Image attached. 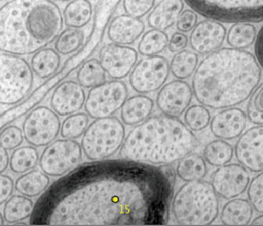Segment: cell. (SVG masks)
Instances as JSON below:
<instances>
[{
  "mask_svg": "<svg viewBox=\"0 0 263 226\" xmlns=\"http://www.w3.org/2000/svg\"><path fill=\"white\" fill-rule=\"evenodd\" d=\"M63 24L53 0H9L0 7V51L33 54L58 37Z\"/></svg>",
  "mask_w": 263,
  "mask_h": 226,
  "instance_id": "cell-3",
  "label": "cell"
},
{
  "mask_svg": "<svg viewBox=\"0 0 263 226\" xmlns=\"http://www.w3.org/2000/svg\"><path fill=\"white\" fill-rule=\"evenodd\" d=\"M138 50L128 45L109 43L99 52V61L111 79L127 77L138 62Z\"/></svg>",
  "mask_w": 263,
  "mask_h": 226,
  "instance_id": "cell-13",
  "label": "cell"
},
{
  "mask_svg": "<svg viewBox=\"0 0 263 226\" xmlns=\"http://www.w3.org/2000/svg\"><path fill=\"white\" fill-rule=\"evenodd\" d=\"M250 176L240 163H227L213 172L211 184L219 197L231 199L241 195L248 188Z\"/></svg>",
  "mask_w": 263,
  "mask_h": 226,
  "instance_id": "cell-14",
  "label": "cell"
},
{
  "mask_svg": "<svg viewBox=\"0 0 263 226\" xmlns=\"http://www.w3.org/2000/svg\"><path fill=\"white\" fill-rule=\"evenodd\" d=\"M4 223V219H3V215H1L0 213V225H2Z\"/></svg>",
  "mask_w": 263,
  "mask_h": 226,
  "instance_id": "cell-48",
  "label": "cell"
},
{
  "mask_svg": "<svg viewBox=\"0 0 263 226\" xmlns=\"http://www.w3.org/2000/svg\"><path fill=\"white\" fill-rule=\"evenodd\" d=\"M53 1H70V0H53Z\"/></svg>",
  "mask_w": 263,
  "mask_h": 226,
  "instance_id": "cell-49",
  "label": "cell"
},
{
  "mask_svg": "<svg viewBox=\"0 0 263 226\" xmlns=\"http://www.w3.org/2000/svg\"><path fill=\"white\" fill-rule=\"evenodd\" d=\"M257 35V29L251 22H236L226 33V41L230 47L246 49L256 41Z\"/></svg>",
  "mask_w": 263,
  "mask_h": 226,
  "instance_id": "cell-29",
  "label": "cell"
},
{
  "mask_svg": "<svg viewBox=\"0 0 263 226\" xmlns=\"http://www.w3.org/2000/svg\"><path fill=\"white\" fill-rule=\"evenodd\" d=\"M196 136L178 117L155 114L135 125L125 136L119 157L152 165H170L191 153Z\"/></svg>",
  "mask_w": 263,
  "mask_h": 226,
  "instance_id": "cell-4",
  "label": "cell"
},
{
  "mask_svg": "<svg viewBox=\"0 0 263 226\" xmlns=\"http://www.w3.org/2000/svg\"><path fill=\"white\" fill-rule=\"evenodd\" d=\"M199 64L198 54L193 50L183 49L172 58L170 70L172 75L177 79H187L192 76Z\"/></svg>",
  "mask_w": 263,
  "mask_h": 226,
  "instance_id": "cell-30",
  "label": "cell"
},
{
  "mask_svg": "<svg viewBox=\"0 0 263 226\" xmlns=\"http://www.w3.org/2000/svg\"><path fill=\"white\" fill-rule=\"evenodd\" d=\"M34 205L30 197L23 194H12L4 203L2 211L3 219L8 224L22 222L31 217Z\"/></svg>",
  "mask_w": 263,
  "mask_h": 226,
  "instance_id": "cell-26",
  "label": "cell"
},
{
  "mask_svg": "<svg viewBox=\"0 0 263 226\" xmlns=\"http://www.w3.org/2000/svg\"><path fill=\"white\" fill-rule=\"evenodd\" d=\"M251 225H263V214L251 221Z\"/></svg>",
  "mask_w": 263,
  "mask_h": 226,
  "instance_id": "cell-47",
  "label": "cell"
},
{
  "mask_svg": "<svg viewBox=\"0 0 263 226\" xmlns=\"http://www.w3.org/2000/svg\"><path fill=\"white\" fill-rule=\"evenodd\" d=\"M8 166H9V155L7 153V150L0 147V174L5 172Z\"/></svg>",
  "mask_w": 263,
  "mask_h": 226,
  "instance_id": "cell-46",
  "label": "cell"
},
{
  "mask_svg": "<svg viewBox=\"0 0 263 226\" xmlns=\"http://www.w3.org/2000/svg\"><path fill=\"white\" fill-rule=\"evenodd\" d=\"M232 146L223 139L209 142L203 149V158L212 166H222L231 161L233 156Z\"/></svg>",
  "mask_w": 263,
  "mask_h": 226,
  "instance_id": "cell-34",
  "label": "cell"
},
{
  "mask_svg": "<svg viewBox=\"0 0 263 226\" xmlns=\"http://www.w3.org/2000/svg\"><path fill=\"white\" fill-rule=\"evenodd\" d=\"M171 212L181 225H210L219 215V198L211 183L187 182L174 194Z\"/></svg>",
  "mask_w": 263,
  "mask_h": 226,
  "instance_id": "cell-5",
  "label": "cell"
},
{
  "mask_svg": "<svg viewBox=\"0 0 263 226\" xmlns=\"http://www.w3.org/2000/svg\"><path fill=\"white\" fill-rule=\"evenodd\" d=\"M49 183L48 175L41 170L33 168L22 174L16 179L14 188L20 194L32 198L43 193L48 188Z\"/></svg>",
  "mask_w": 263,
  "mask_h": 226,
  "instance_id": "cell-24",
  "label": "cell"
},
{
  "mask_svg": "<svg viewBox=\"0 0 263 226\" xmlns=\"http://www.w3.org/2000/svg\"><path fill=\"white\" fill-rule=\"evenodd\" d=\"M168 40L167 34L162 30L151 29L142 35L137 50L143 56L157 55L167 47Z\"/></svg>",
  "mask_w": 263,
  "mask_h": 226,
  "instance_id": "cell-33",
  "label": "cell"
},
{
  "mask_svg": "<svg viewBox=\"0 0 263 226\" xmlns=\"http://www.w3.org/2000/svg\"><path fill=\"white\" fill-rule=\"evenodd\" d=\"M247 114L239 108H226L215 114L210 121V129L214 137L223 140H234L245 130Z\"/></svg>",
  "mask_w": 263,
  "mask_h": 226,
  "instance_id": "cell-19",
  "label": "cell"
},
{
  "mask_svg": "<svg viewBox=\"0 0 263 226\" xmlns=\"http://www.w3.org/2000/svg\"><path fill=\"white\" fill-rule=\"evenodd\" d=\"M247 118L256 125H263V83L252 92L247 105Z\"/></svg>",
  "mask_w": 263,
  "mask_h": 226,
  "instance_id": "cell-38",
  "label": "cell"
},
{
  "mask_svg": "<svg viewBox=\"0 0 263 226\" xmlns=\"http://www.w3.org/2000/svg\"><path fill=\"white\" fill-rule=\"evenodd\" d=\"M184 10L183 0H160L149 12L147 22L151 29H170Z\"/></svg>",
  "mask_w": 263,
  "mask_h": 226,
  "instance_id": "cell-22",
  "label": "cell"
},
{
  "mask_svg": "<svg viewBox=\"0 0 263 226\" xmlns=\"http://www.w3.org/2000/svg\"><path fill=\"white\" fill-rule=\"evenodd\" d=\"M155 0H123L122 7L126 14L141 18L147 15L154 7Z\"/></svg>",
  "mask_w": 263,
  "mask_h": 226,
  "instance_id": "cell-41",
  "label": "cell"
},
{
  "mask_svg": "<svg viewBox=\"0 0 263 226\" xmlns=\"http://www.w3.org/2000/svg\"><path fill=\"white\" fill-rule=\"evenodd\" d=\"M124 139L123 122L112 115L93 119L82 135L80 145L88 160L98 161L114 156L122 147Z\"/></svg>",
  "mask_w": 263,
  "mask_h": 226,
  "instance_id": "cell-6",
  "label": "cell"
},
{
  "mask_svg": "<svg viewBox=\"0 0 263 226\" xmlns=\"http://www.w3.org/2000/svg\"><path fill=\"white\" fill-rule=\"evenodd\" d=\"M175 175L130 159L85 162L54 181L37 199L32 225H163Z\"/></svg>",
  "mask_w": 263,
  "mask_h": 226,
  "instance_id": "cell-1",
  "label": "cell"
},
{
  "mask_svg": "<svg viewBox=\"0 0 263 226\" xmlns=\"http://www.w3.org/2000/svg\"><path fill=\"white\" fill-rule=\"evenodd\" d=\"M170 73L166 58L158 54L144 56L137 62L128 75V83L134 91L147 95L159 90L165 84Z\"/></svg>",
  "mask_w": 263,
  "mask_h": 226,
  "instance_id": "cell-11",
  "label": "cell"
},
{
  "mask_svg": "<svg viewBox=\"0 0 263 226\" xmlns=\"http://www.w3.org/2000/svg\"><path fill=\"white\" fill-rule=\"evenodd\" d=\"M193 97L188 82L176 79L165 83L156 95V106L165 115L180 117L190 106Z\"/></svg>",
  "mask_w": 263,
  "mask_h": 226,
  "instance_id": "cell-16",
  "label": "cell"
},
{
  "mask_svg": "<svg viewBox=\"0 0 263 226\" xmlns=\"http://www.w3.org/2000/svg\"><path fill=\"white\" fill-rule=\"evenodd\" d=\"M107 73L99 60L90 58L85 61L76 73V79L83 88H92L106 81Z\"/></svg>",
  "mask_w": 263,
  "mask_h": 226,
  "instance_id": "cell-32",
  "label": "cell"
},
{
  "mask_svg": "<svg viewBox=\"0 0 263 226\" xmlns=\"http://www.w3.org/2000/svg\"><path fill=\"white\" fill-rule=\"evenodd\" d=\"M188 37L187 35H185V33L182 32H175L172 34L170 40H168V50L173 53L179 52L183 49H185L188 45Z\"/></svg>",
  "mask_w": 263,
  "mask_h": 226,
  "instance_id": "cell-43",
  "label": "cell"
},
{
  "mask_svg": "<svg viewBox=\"0 0 263 226\" xmlns=\"http://www.w3.org/2000/svg\"><path fill=\"white\" fill-rule=\"evenodd\" d=\"M128 98V88L124 81L112 79L105 81L87 92L84 110L96 119L114 115Z\"/></svg>",
  "mask_w": 263,
  "mask_h": 226,
  "instance_id": "cell-9",
  "label": "cell"
},
{
  "mask_svg": "<svg viewBox=\"0 0 263 226\" xmlns=\"http://www.w3.org/2000/svg\"><path fill=\"white\" fill-rule=\"evenodd\" d=\"M14 189V181L8 175L0 174V205L3 204L11 195Z\"/></svg>",
  "mask_w": 263,
  "mask_h": 226,
  "instance_id": "cell-44",
  "label": "cell"
},
{
  "mask_svg": "<svg viewBox=\"0 0 263 226\" xmlns=\"http://www.w3.org/2000/svg\"><path fill=\"white\" fill-rule=\"evenodd\" d=\"M144 31L145 24L141 18L125 13L112 18L108 26L107 35L113 43L132 45L144 34Z\"/></svg>",
  "mask_w": 263,
  "mask_h": 226,
  "instance_id": "cell-20",
  "label": "cell"
},
{
  "mask_svg": "<svg viewBox=\"0 0 263 226\" xmlns=\"http://www.w3.org/2000/svg\"><path fill=\"white\" fill-rule=\"evenodd\" d=\"M253 211L249 199L234 197L223 205L220 220L224 225H248L252 221Z\"/></svg>",
  "mask_w": 263,
  "mask_h": 226,
  "instance_id": "cell-23",
  "label": "cell"
},
{
  "mask_svg": "<svg viewBox=\"0 0 263 226\" xmlns=\"http://www.w3.org/2000/svg\"><path fill=\"white\" fill-rule=\"evenodd\" d=\"M89 124V116L86 113L76 112L66 117L60 129L62 138L66 139H78L86 130Z\"/></svg>",
  "mask_w": 263,
  "mask_h": 226,
  "instance_id": "cell-36",
  "label": "cell"
},
{
  "mask_svg": "<svg viewBox=\"0 0 263 226\" xmlns=\"http://www.w3.org/2000/svg\"><path fill=\"white\" fill-rule=\"evenodd\" d=\"M33 84L34 73L27 60L0 52V105L20 103L31 92Z\"/></svg>",
  "mask_w": 263,
  "mask_h": 226,
  "instance_id": "cell-7",
  "label": "cell"
},
{
  "mask_svg": "<svg viewBox=\"0 0 263 226\" xmlns=\"http://www.w3.org/2000/svg\"><path fill=\"white\" fill-rule=\"evenodd\" d=\"M198 14L225 23L263 21V0H184Z\"/></svg>",
  "mask_w": 263,
  "mask_h": 226,
  "instance_id": "cell-8",
  "label": "cell"
},
{
  "mask_svg": "<svg viewBox=\"0 0 263 226\" xmlns=\"http://www.w3.org/2000/svg\"><path fill=\"white\" fill-rule=\"evenodd\" d=\"M84 88L75 80H65L53 90L49 103L59 116H68L78 112L85 103Z\"/></svg>",
  "mask_w": 263,
  "mask_h": 226,
  "instance_id": "cell-18",
  "label": "cell"
},
{
  "mask_svg": "<svg viewBox=\"0 0 263 226\" xmlns=\"http://www.w3.org/2000/svg\"><path fill=\"white\" fill-rule=\"evenodd\" d=\"M211 118L210 111L201 104L189 106L184 113V123L194 133L206 128L210 125Z\"/></svg>",
  "mask_w": 263,
  "mask_h": 226,
  "instance_id": "cell-37",
  "label": "cell"
},
{
  "mask_svg": "<svg viewBox=\"0 0 263 226\" xmlns=\"http://www.w3.org/2000/svg\"><path fill=\"white\" fill-rule=\"evenodd\" d=\"M226 33V28L220 21L205 17L192 29L189 36L190 47L197 54H210L222 47Z\"/></svg>",
  "mask_w": 263,
  "mask_h": 226,
  "instance_id": "cell-17",
  "label": "cell"
},
{
  "mask_svg": "<svg viewBox=\"0 0 263 226\" xmlns=\"http://www.w3.org/2000/svg\"><path fill=\"white\" fill-rule=\"evenodd\" d=\"M247 196L253 209L263 214V171L259 172L249 183Z\"/></svg>",
  "mask_w": 263,
  "mask_h": 226,
  "instance_id": "cell-39",
  "label": "cell"
},
{
  "mask_svg": "<svg viewBox=\"0 0 263 226\" xmlns=\"http://www.w3.org/2000/svg\"><path fill=\"white\" fill-rule=\"evenodd\" d=\"M23 129L17 125H9L0 131V147L5 150H14L24 141Z\"/></svg>",
  "mask_w": 263,
  "mask_h": 226,
  "instance_id": "cell-40",
  "label": "cell"
},
{
  "mask_svg": "<svg viewBox=\"0 0 263 226\" xmlns=\"http://www.w3.org/2000/svg\"><path fill=\"white\" fill-rule=\"evenodd\" d=\"M39 153L36 147L20 146L9 156V168L14 174H24L39 164Z\"/></svg>",
  "mask_w": 263,
  "mask_h": 226,
  "instance_id": "cell-31",
  "label": "cell"
},
{
  "mask_svg": "<svg viewBox=\"0 0 263 226\" xmlns=\"http://www.w3.org/2000/svg\"><path fill=\"white\" fill-rule=\"evenodd\" d=\"M197 24V15L192 9H184L176 22V28L179 32L188 33Z\"/></svg>",
  "mask_w": 263,
  "mask_h": 226,
  "instance_id": "cell-42",
  "label": "cell"
},
{
  "mask_svg": "<svg viewBox=\"0 0 263 226\" xmlns=\"http://www.w3.org/2000/svg\"><path fill=\"white\" fill-rule=\"evenodd\" d=\"M255 54L261 68H263V26L260 29L255 41Z\"/></svg>",
  "mask_w": 263,
  "mask_h": 226,
  "instance_id": "cell-45",
  "label": "cell"
},
{
  "mask_svg": "<svg viewBox=\"0 0 263 226\" xmlns=\"http://www.w3.org/2000/svg\"><path fill=\"white\" fill-rule=\"evenodd\" d=\"M84 32L78 28L67 27L54 40V49L61 55H69L77 51L84 42Z\"/></svg>",
  "mask_w": 263,
  "mask_h": 226,
  "instance_id": "cell-35",
  "label": "cell"
},
{
  "mask_svg": "<svg viewBox=\"0 0 263 226\" xmlns=\"http://www.w3.org/2000/svg\"><path fill=\"white\" fill-rule=\"evenodd\" d=\"M22 129L25 140L36 148L53 142L61 129L59 115L47 106L34 108L24 119Z\"/></svg>",
  "mask_w": 263,
  "mask_h": 226,
  "instance_id": "cell-12",
  "label": "cell"
},
{
  "mask_svg": "<svg viewBox=\"0 0 263 226\" xmlns=\"http://www.w3.org/2000/svg\"><path fill=\"white\" fill-rule=\"evenodd\" d=\"M93 13L89 0H70L63 9L64 24L67 27L81 29L91 20Z\"/></svg>",
  "mask_w": 263,
  "mask_h": 226,
  "instance_id": "cell-27",
  "label": "cell"
},
{
  "mask_svg": "<svg viewBox=\"0 0 263 226\" xmlns=\"http://www.w3.org/2000/svg\"><path fill=\"white\" fill-rule=\"evenodd\" d=\"M235 157L252 173L263 171V125H256L242 133L234 146Z\"/></svg>",
  "mask_w": 263,
  "mask_h": 226,
  "instance_id": "cell-15",
  "label": "cell"
},
{
  "mask_svg": "<svg viewBox=\"0 0 263 226\" xmlns=\"http://www.w3.org/2000/svg\"><path fill=\"white\" fill-rule=\"evenodd\" d=\"M262 68L250 51L221 47L198 64L191 82L196 101L213 110L235 107L257 88Z\"/></svg>",
  "mask_w": 263,
  "mask_h": 226,
  "instance_id": "cell-2",
  "label": "cell"
},
{
  "mask_svg": "<svg viewBox=\"0 0 263 226\" xmlns=\"http://www.w3.org/2000/svg\"><path fill=\"white\" fill-rule=\"evenodd\" d=\"M206 173L208 166L203 156L192 152L182 157L176 167V175L184 182L202 180Z\"/></svg>",
  "mask_w": 263,
  "mask_h": 226,
  "instance_id": "cell-28",
  "label": "cell"
},
{
  "mask_svg": "<svg viewBox=\"0 0 263 226\" xmlns=\"http://www.w3.org/2000/svg\"><path fill=\"white\" fill-rule=\"evenodd\" d=\"M81 145L75 139H58L45 146L39 158L40 170L51 177H62L79 165Z\"/></svg>",
  "mask_w": 263,
  "mask_h": 226,
  "instance_id": "cell-10",
  "label": "cell"
},
{
  "mask_svg": "<svg viewBox=\"0 0 263 226\" xmlns=\"http://www.w3.org/2000/svg\"><path fill=\"white\" fill-rule=\"evenodd\" d=\"M61 54L51 47H44L36 51L30 61L34 75L39 79L51 77L61 65Z\"/></svg>",
  "mask_w": 263,
  "mask_h": 226,
  "instance_id": "cell-25",
  "label": "cell"
},
{
  "mask_svg": "<svg viewBox=\"0 0 263 226\" xmlns=\"http://www.w3.org/2000/svg\"><path fill=\"white\" fill-rule=\"evenodd\" d=\"M154 101L143 93L130 96L120 108V120L124 125L135 126L151 116Z\"/></svg>",
  "mask_w": 263,
  "mask_h": 226,
  "instance_id": "cell-21",
  "label": "cell"
},
{
  "mask_svg": "<svg viewBox=\"0 0 263 226\" xmlns=\"http://www.w3.org/2000/svg\"><path fill=\"white\" fill-rule=\"evenodd\" d=\"M1 1H9V0H1Z\"/></svg>",
  "mask_w": 263,
  "mask_h": 226,
  "instance_id": "cell-50",
  "label": "cell"
}]
</instances>
